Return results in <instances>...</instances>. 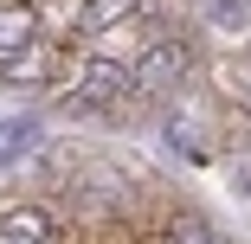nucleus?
Returning a JSON list of instances; mask_svg holds the SVG:
<instances>
[{"label": "nucleus", "mask_w": 251, "mask_h": 244, "mask_svg": "<svg viewBox=\"0 0 251 244\" xmlns=\"http://www.w3.org/2000/svg\"><path fill=\"white\" fill-rule=\"evenodd\" d=\"M0 238H13V244H52L58 225L45 206H0Z\"/></svg>", "instance_id": "3"}, {"label": "nucleus", "mask_w": 251, "mask_h": 244, "mask_svg": "<svg viewBox=\"0 0 251 244\" xmlns=\"http://www.w3.org/2000/svg\"><path fill=\"white\" fill-rule=\"evenodd\" d=\"M206 26L245 39V32H251V0H206Z\"/></svg>", "instance_id": "5"}, {"label": "nucleus", "mask_w": 251, "mask_h": 244, "mask_svg": "<svg viewBox=\"0 0 251 244\" xmlns=\"http://www.w3.org/2000/svg\"><path fill=\"white\" fill-rule=\"evenodd\" d=\"M26 45H39V13L26 0H0V58L26 52Z\"/></svg>", "instance_id": "4"}, {"label": "nucleus", "mask_w": 251, "mask_h": 244, "mask_svg": "<svg viewBox=\"0 0 251 244\" xmlns=\"http://www.w3.org/2000/svg\"><path fill=\"white\" fill-rule=\"evenodd\" d=\"M32 135H39V122H0V167L20 161V155L32 148Z\"/></svg>", "instance_id": "6"}, {"label": "nucleus", "mask_w": 251, "mask_h": 244, "mask_svg": "<svg viewBox=\"0 0 251 244\" xmlns=\"http://www.w3.org/2000/svg\"><path fill=\"white\" fill-rule=\"evenodd\" d=\"M129 96H135L129 65H116V58H90V65H84V77H77V110H123Z\"/></svg>", "instance_id": "1"}, {"label": "nucleus", "mask_w": 251, "mask_h": 244, "mask_svg": "<svg viewBox=\"0 0 251 244\" xmlns=\"http://www.w3.org/2000/svg\"><path fill=\"white\" fill-rule=\"evenodd\" d=\"M129 7H135V0H90V7H84V32H103V26H116Z\"/></svg>", "instance_id": "7"}, {"label": "nucleus", "mask_w": 251, "mask_h": 244, "mask_svg": "<svg viewBox=\"0 0 251 244\" xmlns=\"http://www.w3.org/2000/svg\"><path fill=\"white\" fill-rule=\"evenodd\" d=\"M129 77H135V96H168V90L187 77V45L155 39V45H148V58H142Z\"/></svg>", "instance_id": "2"}, {"label": "nucleus", "mask_w": 251, "mask_h": 244, "mask_svg": "<svg viewBox=\"0 0 251 244\" xmlns=\"http://www.w3.org/2000/svg\"><path fill=\"white\" fill-rule=\"evenodd\" d=\"M226 174H232V186L251 200V155H238V161H226Z\"/></svg>", "instance_id": "9"}, {"label": "nucleus", "mask_w": 251, "mask_h": 244, "mask_svg": "<svg viewBox=\"0 0 251 244\" xmlns=\"http://www.w3.org/2000/svg\"><path fill=\"white\" fill-rule=\"evenodd\" d=\"M174 244H226V238H219L206 219H193V212H187V219H174Z\"/></svg>", "instance_id": "8"}]
</instances>
